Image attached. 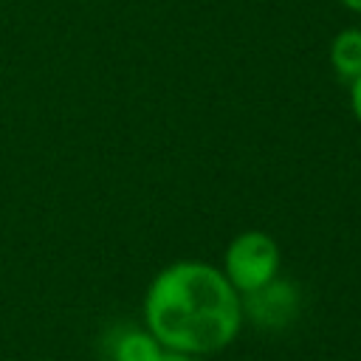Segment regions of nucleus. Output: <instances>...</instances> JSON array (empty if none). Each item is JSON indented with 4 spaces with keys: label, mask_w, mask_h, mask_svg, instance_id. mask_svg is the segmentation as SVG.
Returning a JSON list of instances; mask_svg holds the SVG:
<instances>
[{
    "label": "nucleus",
    "mask_w": 361,
    "mask_h": 361,
    "mask_svg": "<svg viewBox=\"0 0 361 361\" xmlns=\"http://www.w3.org/2000/svg\"><path fill=\"white\" fill-rule=\"evenodd\" d=\"M243 322V296L212 262H169L147 285L144 327L166 350L214 355L237 338Z\"/></svg>",
    "instance_id": "f257e3e1"
},
{
    "label": "nucleus",
    "mask_w": 361,
    "mask_h": 361,
    "mask_svg": "<svg viewBox=\"0 0 361 361\" xmlns=\"http://www.w3.org/2000/svg\"><path fill=\"white\" fill-rule=\"evenodd\" d=\"M220 271L240 296L254 293L279 276L282 248L268 231H259V228L240 231L237 237L228 240Z\"/></svg>",
    "instance_id": "f03ea898"
},
{
    "label": "nucleus",
    "mask_w": 361,
    "mask_h": 361,
    "mask_svg": "<svg viewBox=\"0 0 361 361\" xmlns=\"http://www.w3.org/2000/svg\"><path fill=\"white\" fill-rule=\"evenodd\" d=\"M299 307V293L290 282L285 279H274L268 282L265 288L254 290V293H245L243 296V316L254 319L257 324H265V327H282L293 319Z\"/></svg>",
    "instance_id": "7ed1b4c3"
},
{
    "label": "nucleus",
    "mask_w": 361,
    "mask_h": 361,
    "mask_svg": "<svg viewBox=\"0 0 361 361\" xmlns=\"http://www.w3.org/2000/svg\"><path fill=\"white\" fill-rule=\"evenodd\" d=\"M166 347L147 330V327H130L116 336L110 347L113 361H161Z\"/></svg>",
    "instance_id": "20e7f679"
},
{
    "label": "nucleus",
    "mask_w": 361,
    "mask_h": 361,
    "mask_svg": "<svg viewBox=\"0 0 361 361\" xmlns=\"http://www.w3.org/2000/svg\"><path fill=\"white\" fill-rule=\"evenodd\" d=\"M330 65L347 85L361 76V28H341L330 39Z\"/></svg>",
    "instance_id": "39448f33"
},
{
    "label": "nucleus",
    "mask_w": 361,
    "mask_h": 361,
    "mask_svg": "<svg viewBox=\"0 0 361 361\" xmlns=\"http://www.w3.org/2000/svg\"><path fill=\"white\" fill-rule=\"evenodd\" d=\"M350 110H353L355 121L361 124V76L350 82Z\"/></svg>",
    "instance_id": "423d86ee"
},
{
    "label": "nucleus",
    "mask_w": 361,
    "mask_h": 361,
    "mask_svg": "<svg viewBox=\"0 0 361 361\" xmlns=\"http://www.w3.org/2000/svg\"><path fill=\"white\" fill-rule=\"evenodd\" d=\"M161 361H203L200 355H189V353H175V350H166L161 355Z\"/></svg>",
    "instance_id": "0eeeda50"
},
{
    "label": "nucleus",
    "mask_w": 361,
    "mask_h": 361,
    "mask_svg": "<svg viewBox=\"0 0 361 361\" xmlns=\"http://www.w3.org/2000/svg\"><path fill=\"white\" fill-rule=\"evenodd\" d=\"M347 11H353V14H361V0H338Z\"/></svg>",
    "instance_id": "6e6552de"
}]
</instances>
